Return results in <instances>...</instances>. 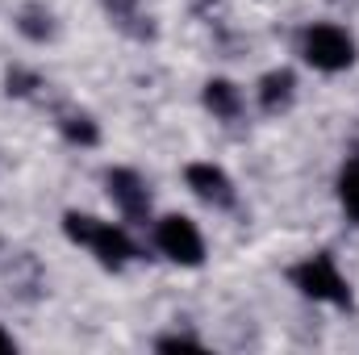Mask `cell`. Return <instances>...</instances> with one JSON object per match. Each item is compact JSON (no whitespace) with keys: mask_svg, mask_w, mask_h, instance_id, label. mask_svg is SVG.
<instances>
[{"mask_svg":"<svg viewBox=\"0 0 359 355\" xmlns=\"http://www.w3.org/2000/svg\"><path fill=\"white\" fill-rule=\"evenodd\" d=\"M63 234H67L72 243L88 247L92 255H96V264L109 267V272H121V267L138 255V247L130 243V234H126L121 226L100 222V217H92V213H76V209H72V213L63 217Z\"/></svg>","mask_w":359,"mask_h":355,"instance_id":"6da1fadb","label":"cell"},{"mask_svg":"<svg viewBox=\"0 0 359 355\" xmlns=\"http://www.w3.org/2000/svg\"><path fill=\"white\" fill-rule=\"evenodd\" d=\"M301 55L309 67L318 72H347L355 63V38L343 29V25H330V21H318L301 34Z\"/></svg>","mask_w":359,"mask_h":355,"instance_id":"7a4b0ae2","label":"cell"},{"mask_svg":"<svg viewBox=\"0 0 359 355\" xmlns=\"http://www.w3.org/2000/svg\"><path fill=\"white\" fill-rule=\"evenodd\" d=\"M288 280L309 297V301H330V305H351V284H347V276L339 272V264L330 260V255H309V260H301V264L288 272Z\"/></svg>","mask_w":359,"mask_h":355,"instance_id":"3957f363","label":"cell"},{"mask_svg":"<svg viewBox=\"0 0 359 355\" xmlns=\"http://www.w3.org/2000/svg\"><path fill=\"white\" fill-rule=\"evenodd\" d=\"M155 247L180 267H201L205 264V239H201V230L188 222V217H163L159 226H155Z\"/></svg>","mask_w":359,"mask_h":355,"instance_id":"277c9868","label":"cell"},{"mask_svg":"<svg viewBox=\"0 0 359 355\" xmlns=\"http://www.w3.org/2000/svg\"><path fill=\"white\" fill-rule=\"evenodd\" d=\"M104 188H109V196H113V205L121 209L126 222H147V217H151L147 180L138 176L134 168H109V172H104Z\"/></svg>","mask_w":359,"mask_h":355,"instance_id":"5b68a950","label":"cell"},{"mask_svg":"<svg viewBox=\"0 0 359 355\" xmlns=\"http://www.w3.org/2000/svg\"><path fill=\"white\" fill-rule=\"evenodd\" d=\"M188 188H192V196H201L205 205H213V209H230L234 205V180L226 176L217 163H188Z\"/></svg>","mask_w":359,"mask_h":355,"instance_id":"8992f818","label":"cell"},{"mask_svg":"<svg viewBox=\"0 0 359 355\" xmlns=\"http://www.w3.org/2000/svg\"><path fill=\"white\" fill-rule=\"evenodd\" d=\"M104 13H109V21H113L121 34H130V38H138V42L155 38V25H151V17L142 13L138 0H104Z\"/></svg>","mask_w":359,"mask_h":355,"instance_id":"52a82bcc","label":"cell"},{"mask_svg":"<svg viewBox=\"0 0 359 355\" xmlns=\"http://www.w3.org/2000/svg\"><path fill=\"white\" fill-rule=\"evenodd\" d=\"M292 96H297V76L288 72V67H276L268 72L264 80H259V109L264 113H284L288 105H292Z\"/></svg>","mask_w":359,"mask_h":355,"instance_id":"ba28073f","label":"cell"},{"mask_svg":"<svg viewBox=\"0 0 359 355\" xmlns=\"http://www.w3.org/2000/svg\"><path fill=\"white\" fill-rule=\"evenodd\" d=\"M55 126H59V134L67 138V142H76V147H96L100 142V126L92 121V113H84V109H59L55 113Z\"/></svg>","mask_w":359,"mask_h":355,"instance_id":"9c48e42d","label":"cell"},{"mask_svg":"<svg viewBox=\"0 0 359 355\" xmlns=\"http://www.w3.org/2000/svg\"><path fill=\"white\" fill-rule=\"evenodd\" d=\"M205 109L217 121H238L243 117V92L234 88L230 80H209L205 84Z\"/></svg>","mask_w":359,"mask_h":355,"instance_id":"30bf717a","label":"cell"},{"mask_svg":"<svg viewBox=\"0 0 359 355\" xmlns=\"http://www.w3.org/2000/svg\"><path fill=\"white\" fill-rule=\"evenodd\" d=\"M17 34L29 38V42H50L55 38V13L46 4H38V0L21 4L17 8Z\"/></svg>","mask_w":359,"mask_h":355,"instance_id":"8fae6325","label":"cell"},{"mask_svg":"<svg viewBox=\"0 0 359 355\" xmlns=\"http://www.w3.org/2000/svg\"><path fill=\"white\" fill-rule=\"evenodd\" d=\"M339 205H343L347 222L359 226V151L347 155V163H343V172H339Z\"/></svg>","mask_w":359,"mask_h":355,"instance_id":"7c38bea8","label":"cell"},{"mask_svg":"<svg viewBox=\"0 0 359 355\" xmlns=\"http://www.w3.org/2000/svg\"><path fill=\"white\" fill-rule=\"evenodd\" d=\"M42 88H46V80H42L38 72H25V67H13V72L4 76V92H8V96H17V100H29V96H38Z\"/></svg>","mask_w":359,"mask_h":355,"instance_id":"4fadbf2b","label":"cell"},{"mask_svg":"<svg viewBox=\"0 0 359 355\" xmlns=\"http://www.w3.org/2000/svg\"><path fill=\"white\" fill-rule=\"evenodd\" d=\"M155 347L159 351H180V347H201V339H192V335H163Z\"/></svg>","mask_w":359,"mask_h":355,"instance_id":"5bb4252c","label":"cell"},{"mask_svg":"<svg viewBox=\"0 0 359 355\" xmlns=\"http://www.w3.org/2000/svg\"><path fill=\"white\" fill-rule=\"evenodd\" d=\"M4 351H17V339H13L8 330H0V355H4Z\"/></svg>","mask_w":359,"mask_h":355,"instance_id":"9a60e30c","label":"cell"},{"mask_svg":"<svg viewBox=\"0 0 359 355\" xmlns=\"http://www.w3.org/2000/svg\"><path fill=\"white\" fill-rule=\"evenodd\" d=\"M209 4H213V0H196V8H209Z\"/></svg>","mask_w":359,"mask_h":355,"instance_id":"2e32d148","label":"cell"}]
</instances>
